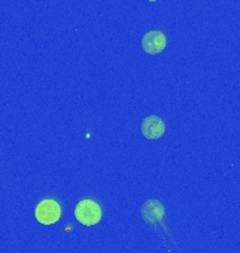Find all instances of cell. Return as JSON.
Returning a JSON list of instances; mask_svg holds the SVG:
<instances>
[{"label": "cell", "instance_id": "cell-2", "mask_svg": "<svg viewBox=\"0 0 240 253\" xmlns=\"http://www.w3.org/2000/svg\"><path fill=\"white\" fill-rule=\"evenodd\" d=\"M61 215H62L61 206L52 199L42 200L36 207L37 221L42 225H52L61 219Z\"/></svg>", "mask_w": 240, "mask_h": 253}, {"label": "cell", "instance_id": "cell-4", "mask_svg": "<svg viewBox=\"0 0 240 253\" xmlns=\"http://www.w3.org/2000/svg\"><path fill=\"white\" fill-rule=\"evenodd\" d=\"M141 131H142L143 136L146 139L155 141V139H159V138L164 135V132H166V124L158 116H148L142 121Z\"/></svg>", "mask_w": 240, "mask_h": 253}, {"label": "cell", "instance_id": "cell-3", "mask_svg": "<svg viewBox=\"0 0 240 253\" xmlns=\"http://www.w3.org/2000/svg\"><path fill=\"white\" fill-rule=\"evenodd\" d=\"M166 45H167V38L161 31H158V30L148 31L142 37V48L146 54H160L161 51H164Z\"/></svg>", "mask_w": 240, "mask_h": 253}, {"label": "cell", "instance_id": "cell-1", "mask_svg": "<svg viewBox=\"0 0 240 253\" xmlns=\"http://www.w3.org/2000/svg\"><path fill=\"white\" fill-rule=\"evenodd\" d=\"M101 207L94 200H81L75 207V217L81 225L93 226L97 225L101 219Z\"/></svg>", "mask_w": 240, "mask_h": 253}]
</instances>
